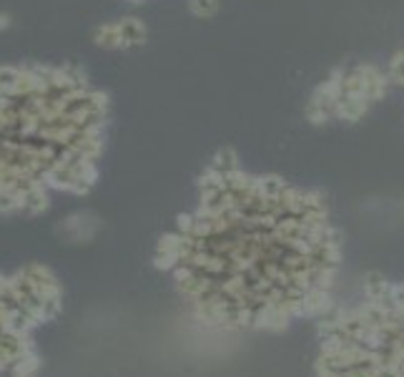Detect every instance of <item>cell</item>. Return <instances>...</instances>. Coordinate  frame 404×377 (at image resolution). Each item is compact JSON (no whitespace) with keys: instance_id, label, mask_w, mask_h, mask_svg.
Returning a JSON list of instances; mask_svg holds the SVG:
<instances>
[{"instance_id":"6da1fadb","label":"cell","mask_w":404,"mask_h":377,"mask_svg":"<svg viewBox=\"0 0 404 377\" xmlns=\"http://www.w3.org/2000/svg\"><path fill=\"white\" fill-rule=\"evenodd\" d=\"M389 76L374 66L347 68L337 79L326 81L311 96L307 113L311 121H357L369 111L372 103L384 96Z\"/></svg>"},{"instance_id":"7a4b0ae2","label":"cell","mask_w":404,"mask_h":377,"mask_svg":"<svg viewBox=\"0 0 404 377\" xmlns=\"http://www.w3.org/2000/svg\"><path fill=\"white\" fill-rule=\"evenodd\" d=\"M221 0H191V11L196 13L198 18H213L219 13Z\"/></svg>"},{"instance_id":"3957f363","label":"cell","mask_w":404,"mask_h":377,"mask_svg":"<svg viewBox=\"0 0 404 377\" xmlns=\"http://www.w3.org/2000/svg\"><path fill=\"white\" fill-rule=\"evenodd\" d=\"M387 76H389V81H392V83L404 86V51H399L397 56L392 58V63H389Z\"/></svg>"}]
</instances>
